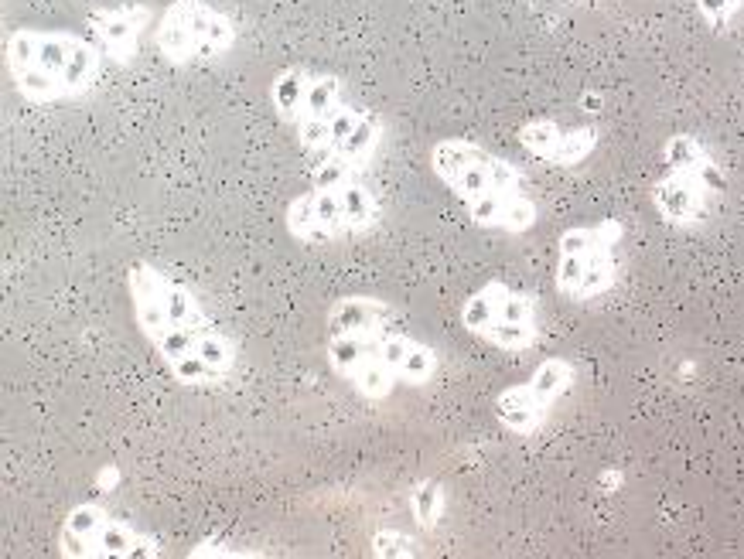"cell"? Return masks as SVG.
Masks as SVG:
<instances>
[{
	"label": "cell",
	"instance_id": "obj_22",
	"mask_svg": "<svg viewBox=\"0 0 744 559\" xmlns=\"http://www.w3.org/2000/svg\"><path fill=\"white\" fill-rule=\"evenodd\" d=\"M120 481V471L117 467H106V471H99V488H113Z\"/></svg>",
	"mask_w": 744,
	"mask_h": 559
},
{
	"label": "cell",
	"instance_id": "obj_1",
	"mask_svg": "<svg viewBox=\"0 0 744 559\" xmlns=\"http://www.w3.org/2000/svg\"><path fill=\"white\" fill-rule=\"evenodd\" d=\"M103 58V48L79 31L18 28L4 41L11 82L31 106H55L93 93L103 75Z\"/></svg>",
	"mask_w": 744,
	"mask_h": 559
},
{
	"label": "cell",
	"instance_id": "obj_20",
	"mask_svg": "<svg viewBox=\"0 0 744 559\" xmlns=\"http://www.w3.org/2000/svg\"><path fill=\"white\" fill-rule=\"evenodd\" d=\"M372 553L376 556H390V559H396V556H417L420 549H417V539H410L407 532H396V529H383V532H376L372 536Z\"/></svg>",
	"mask_w": 744,
	"mask_h": 559
},
{
	"label": "cell",
	"instance_id": "obj_14",
	"mask_svg": "<svg viewBox=\"0 0 744 559\" xmlns=\"http://www.w3.org/2000/svg\"><path fill=\"white\" fill-rule=\"evenodd\" d=\"M311 75L304 65H287L274 75L270 82V106L280 116V123H291L297 127L304 116V106H308V86H311Z\"/></svg>",
	"mask_w": 744,
	"mask_h": 559
},
{
	"label": "cell",
	"instance_id": "obj_16",
	"mask_svg": "<svg viewBox=\"0 0 744 559\" xmlns=\"http://www.w3.org/2000/svg\"><path fill=\"white\" fill-rule=\"evenodd\" d=\"M345 93H342V82L335 79V75H311V86H308V106H304V116L301 120H335L338 113L345 110Z\"/></svg>",
	"mask_w": 744,
	"mask_h": 559
},
{
	"label": "cell",
	"instance_id": "obj_3",
	"mask_svg": "<svg viewBox=\"0 0 744 559\" xmlns=\"http://www.w3.org/2000/svg\"><path fill=\"white\" fill-rule=\"evenodd\" d=\"M376 222H379V202L359 178L335 188L314 185L304 195L291 198V205L284 212L287 232L304 246H328L338 243V239L362 236Z\"/></svg>",
	"mask_w": 744,
	"mask_h": 559
},
{
	"label": "cell",
	"instance_id": "obj_2",
	"mask_svg": "<svg viewBox=\"0 0 744 559\" xmlns=\"http://www.w3.org/2000/svg\"><path fill=\"white\" fill-rule=\"evenodd\" d=\"M127 294L140 335L151 341L164 365L195 355L198 335L212 328V317L202 307V300L154 263L130 266Z\"/></svg>",
	"mask_w": 744,
	"mask_h": 559
},
{
	"label": "cell",
	"instance_id": "obj_7",
	"mask_svg": "<svg viewBox=\"0 0 744 559\" xmlns=\"http://www.w3.org/2000/svg\"><path fill=\"white\" fill-rule=\"evenodd\" d=\"M431 168L437 178L448 185L461 202L482 198L489 191H523L526 178L509 161L489 154L485 147L471 144V140H437L431 147Z\"/></svg>",
	"mask_w": 744,
	"mask_h": 559
},
{
	"label": "cell",
	"instance_id": "obj_10",
	"mask_svg": "<svg viewBox=\"0 0 744 559\" xmlns=\"http://www.w3.org/2000/svg\"><path fill=\"white\" fill-rule=\"evenodd\" d=\"M652 205L673 225H690L707 219L710 195L700 188V181L693 174H673L666 171L663 178L652 185Z\"/></svg>",
	"mask_w": 744,
	"mask_h": 559
},
{
	"label": "cell",
	"instance_id": "obj_8",
	"mask_svg": "<svg viewBox=\"0 0 744 559\" xmlns=\"http://www.w3.org/2000/svg\"><path fill=\"white\" fill-rule=\"evenodd\" d=\"M154 11L147 4H120V7H103L86 18L89 38L103 48L106 58H113L117 65H130L137 55L140 35L144 28H151Z\"/></svg>",
	"mask_w": 744,
	"mask_h": 559
},
{
	"label": "cell",
	"instance_id": "obj_21",
	"mask_svg": "<svg viewBox=\"0 0 744 559\" xmlns=\"http://www.w3.org/2000/svg\"><path fill=\"white\" fill-rule=\"evenodd\" d=\"M697 4H700V14L707 18L710 28L721 31V28H727V21L738 14L741 0H697Z\"/></svg>",
	"mask_w": 744,
	"mask_h": 559
},
{
	"label": "cell",
	"instance_id": "obj_5",
	"mask_svg": "<svg viewBox=\"0 0 744 559\" xmlns=\"http://www.w3.org/2000/svg\"><path fill=\"white\" fill-rule=\"evenodd\" d=\"M59 553L72 559H151L161 556L154 536L140 532L127 519H117L96 502L69 508L59 532Z\"/></svg>",
	"mask_w": 744,
	"mask_h": 559
},
{
	"label": "cell",
	"instance_id": "obj_23",
	"mask_svg": "<svg viewBox=\"0 0 744 559\" xmlns=\"http://www.w3.org/2000/svg\"><path fill=\"white\" fill-rule=\"evenodd\" d=\"M601 485H605V488H618V485H622V474H618V471H605V474H601Z\"/></svg>",
	"mask_w": 744,
	"mask_h": 559
},
{
	"label": "cell",
	"instance_id": "obj_19",
	"mask_svg": "<svg viewBox=\"0 0 744 559\" xmlns=\"http://www.w3.org/2000/svg\"><path fill=\"white\" fill-rule=\"evenodd\" d=\"M434 375H437V352L431 345H424V341H413L407 362L400 365L396 379L407 382V386H427Z\"/></svg>",
	"mask_w": 744,
	"mask_h": 559
},
{
	"label": "cell",
	"instance_id": "obj_17",
	"mask_svg": "<svg viewBox=\"0 0 744 559\" xmlns=\"http://www.w3.org/2000/svg\"><path fill=\"white\" fill-rule=\"evenodd\" d=\"M663 157H666V171H673V174H697L700 164H704L710 154H707L704 144H700L697 137H690V133H676V137L666 140Z\"/></svg>",
	"mask_w": 744,
	"mask_h": 559
},
{
	"label": "cell",
	"instance_id": "obj_9",
	"mask_svg": "<svg viewBox=\"0 0 744 559\" xmlns=\"http://www.w3.org/2000/svg\"><path fill=\"white\" fill-rule=\"evenodd\" d=\"M519 144L540 161L557 164V168H574V164L588 161L591 150L598 147V130H567L553 120H529L519 127Z\"/></svg>",
	"mask_w": 744,
	"mask_h": 559
},
{
	"label": "cell",
	"instance_id": "obj_13",
	"mask_svg": "<svg viewBox=\"0 0 744 559\" xmlns=\"http://www.w3.org/2000/svg\"><path fill=\"white\" fill-rule=\"evenodd\" d=\"M390 324L393 311L376 297H342L328 311V331H376Z\"/></svg>",
	"mask_w": 744,
	"mask_h": 559
},
{
	"label": "cell",
	"instance_id": "obj_6",
	"mask_svg": "<svg viewBox=\"0 0 744 559\" xmlns=\"http://www.w3.org/2000/svg\"><path fill=\"white\" fill-rule=\"evenodd\" d=\"M461 324L468 335L489 341L492 348L526 352L536 341V304L509 283L489 280L461 304Z\"/></svg>",
	"mask_w": 744,
	"mask_h": 559
},
{
	"label": "cell",
	"instance_id": "obj_15",
	"mask_svg": "<svg viewBox=\"0 0 744 559\" xmlns=\"http://www.w3.org/2000/svg\"><path fill=\"white\" fill-rule=\"evenodd\" d=\"M529 386H533V392L543 403L553 406L570 386H574V365H570L567 358H543L533 369V375H529Z\"/></svg>",
	"mask_w": 744,
	"mask_h": 559
},
{
	"label": "cell",
	"instance_id": "obj_18",
	"mask_svg": "<svg viewBox=\"0 0 744 559\" xmlns=\"http://www.w3.org/2000/svg\"><path fill=\"white\" fill-rule=\"evenodd\" d=\"M410 512H413V519H417L420 529H434L437 519H441V512H444V488L437 485L434 478L417 481L410 491Z\"/></svg>",
	"mask_w": 744,
	"mask_h": 559
},
{
	"label": "cell",
	"instance_id": "obj_12",
	"mask_svg": "<svg viewBox=\"0 0 744 559\" xmlns=\"http://www.w3.org/2000/svg\"><path fill=\"white\" fill-rule=\"evenodd\" d=\"M547 413H550V406L536 396L529 382L502 389L499 399H495V416H499V423L506 430L519 433V437H529V433L540 430L543 420H547Z\"/></svg>",
	"mask_w": 744,
	"mask_h": 559
},
{
	"label": "cell",
	"instance_id": "obj_4",
	"mask_svg": "<svg viewBox=\"0 0 744 559\" xmlns=\"http://www.w3.org/2000/svg\"><path fill=\"white\" fill-rule=\"evenodd\" d=\"M154 45L171 65L212 62L236 45V28L209 0H175L154 24Z\"/></svg>",
	"mask_w": 744,
	"mask_h": 559
},
{
	"label": "cell",
	"instance_id": "obj_11",
	"mask_svg": "<svg viewBox=\"0 0 744 559\" xmlns=\"http://www.w3.org/2000/svg\"><path fill=\"white\" fill-rule=\"evenodd\" d=\"M379 137H383V130H379L376 116L355 110V106H345L332 120V154L345 157L352 168H366L379 150Z\"/></svg>",
	"mask_w": 744,
	"mask_h": 559
}]
</instances>
